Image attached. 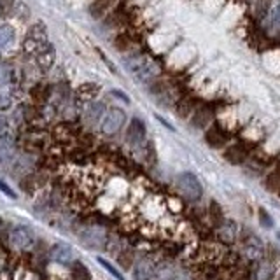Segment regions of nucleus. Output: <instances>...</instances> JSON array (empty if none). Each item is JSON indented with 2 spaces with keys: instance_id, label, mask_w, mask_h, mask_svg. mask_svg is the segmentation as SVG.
I'll return each mask as SVG.
<instances>
[{
  "instance_id": "20e7f679",
  "label": "nucleus",
  "mask_w": 280,
  "mask_h": 280,
  "mask_svg": "<svg viewBox=\"0 0 280 280\" xmlns=\"http://www.w3.org/2000/svg\"><path fill=\"white\" fill-rule=\"evenodd\" d=\"M125 121H126L125 110L117 109V107L107 110V112H105V116H104V119H102V126H100L102 133H105V135L117 133V131L125 126Z\"/></svg>"
},
{
  "instance_id": "c85d7f7f",
  "label": "nucleus",
  "mask_w": 280,
  "mask_h": 280,
  "mask_svg": "<svg viewBox=\"0 0 280 280\" xmlns=\"http://www.w3.org/2000/svg\"><path fill=\"white\" fill-rule=\"evenodd\" d=\"M277 280H280V275H279V277H277Z\"/></svg>"
},
{
  "instance_id": "f257e3e1",
  "label": "nucleus",
  "mask_w": 280,
  "mask_h": 280,
  "mask_svg": "<svg viewBox=\"0 0 280 280\" xmlns=\"http://www.w3.org/2000/svg\"><path fill=\"white\" fill-rule=\"evenodd\" d=\"M126 68L131 72L135 79L140 81V83H149L158 75V67L152 60H149L147 56L142 55H135L130 56V58L125 60Z\"/></svg>"
},
{
  "instance_id": "ddd939ff",
  "label": "nucleus",
  "mask_w": 280,
  "mask_h": 280,
  "mask_svg": "<svg viewBox=\"0 0 280 280\" xmlns=\"http://www.w3.org/2000/svg\"><path fill=\"white\" fill-rule=\"evenodd\" d=\"M238 235V228L233 221H224V224L219 228V238L226 243H233Z\"/></svg>"
},
{
  "instance_id": "7ed1b4c3",
  "label": "nucleus",
  "mask_w": 280,
  "mask_h": 280,
  "mask_svg": "<svg viewBox=\"0 0 280 280\" xmlns=\"http://www.w3.org/2000/svg\"><path fill=\"white\" fill-rule=\"evenodd\" d=\"M47 46H49V42H47V39H46V30H44V26L42 25L32 26V30H30L28 35H26L25 42H23V49H25V53L37 56L39 53Z\"/></svg>"
},
{
  "instance_id": "dca6fc26",
  "label": "nucleus",
  "mask_w": 280,
  "mask_h": 280,
  "mask_svg": "<svg viewBox=\"0 0 280 280\" xmlns=\"http://www.w3.org/2000/svg\"><path fill=\"white\" fill-rule=\"evenodd\" d=\"M226 133L221 130V128H212V130L207 133V142L212 147H221L226 144Z\"/></svg>"
},
{
  "instance_id": "39448f33",
  "label": "nucleus",
  "mask_w": 280,
  "mask_h": 280,
  "mask_svg": "<svg viewBox=\"0 0 280 280\" xmlns=\"http://www.w3.org/2000/svg\"><path fill=\"white\" fill-rule=\"evenodd\" d=\"M81 242L88 247V249L100 251V249H105V245H107V233H105L102 228L91 226V228H86V230L81 233Z\"/></svg>"
},
{
  "instance_id": "a878e982",
  "label": "nucleus",
  "mask_w": 280,
  "mask_h": 280,
  "mask_svg": "<svg viewBox=\"0 0 280 280\" xmlns=\"http://www.w3.org/2000/svg\"><path fill=\"white\" fill-rule=\"evenodd\" d=\"M112 95H114V96H119V98H121L123 102H126V104L130 102V98H128V96H126L125 93H121V91H112Z\"/></svg>"
},
{
  "instance_id": "9d476101",
  "label": "nucleus",
  "mask_w": 280,
  "mask_h": 280,
  "mask_svg": "<svg viewBox=\"0 0 280 280\" xmlns=\"http://www.w3.org/2000/svg\"><path fill=\"white\" fill-rule=\"evenodd\" d=\"M49 258L60 264H70L74 261V251L68 243L58 242L49 249Z\"/></svg>"
},
{
  "instance_id": "bb28decb",
  "label": "nucleus",
  "mask_w": 280,
  "mask_h": 280,
  "mask_svg": "<svg viewBox=\"0 0 280 280\" xmlns=\"http://www.w3.org/2000/svg\"><path fill=\"white\" fill-rule=\"evenodd\" d=\"M5 4H9V0H0V5H5Z\"/></svg>"
},
{
  "instance_id": "393cba45",
  "label": "nucleus",
  "mask_w": 280,
  "mask_h": 280,
  "mask_svg": "<svg viewBox=\"0 0 280 280\" xmlns=\"http://www.w3.org/2000/svg\"><path fill=\"white\" fill-rule=\"evenodd\" d=\"M272 18H273V23H275L277 26L280 28V4L277 5L275 9H273V14H272Z\"/></svg>"
},
{
  "instance_id": "412c9836",
  "label": "nucleus",
  "mask_w": 280,
  "mask_h": 280,
  "mask_svg": "<svg viewBox=\"0 0 280 280\" xmlns=\"http://www.w3.org/2000/svg\"><path fill=\"white\" fill-rule=\"evenodd\" d=\"M258 215H259V224L263 226V228L270 230V228H273V226H275V221H273V217L264 209H259V214H258Z\"/></svg>"
},
{
  "instance_id": "1a4fd4ad",
  "label": "nucleus",
  "mask_w": 280,
  "mask_h": 280,
  "mask_svg": "<svg viewBox=\"0 0 280 280\" xmlns=\"http://www.w3.org/2000/svg\"><path fill=\"white\" fill-rule=\"evenodd\" d=\"M158 273L154 263L147 258H140L133 266V280H152Z\"/></svg>"
},
{
  "instance_id": "2eb2a0df",
  "label": "nucleus",
  "mask_w": 280,
  "mask_h": 280,
  "mask_svg": "<svg viewBox=\"0 0 280 280\" xmlns=\"http://www.w3.org/2000/svg\"><path fill=\"white\" fill-rule=\"evenodd\" d=\"M98 93H100V86L98 84L86 83L77 88V98H81V100H93Z\"/></svg>"
},
{
  "instance_id": "aec40b11",
  "label": "nucleus",
  "mask_w": 280,
  "mask_h": 280,
  "mask_svg": "<svg viewBox=\"0 0 280 280\" xmlns=\"http://www.w3.org/2000/svg\"><path fill=\"white\" fill-rule=\"evenodd\" d=\"M72 275H74L75 280H89L88 270H86V266H84V264H81V263L74 264V272H72Z\"/></svg>"
},
{
  "instance_id": "f8f14e48",
  "label": "nucleus",
  "mask_w": 280,
  "mask_h": 280,
  "mask_svg": "<svg viewBox=\"0 0 280 280\" xmlns=\"http://www.w3.org/2000/svg\"><path fill=\"white\" fill-rule=\"evenodd\" d=\"M273 277H275V268H273V264L264 263V261L256 264L254 272H252L254 280H273Z\"/></svg>"
},
{
  "instance_id": "4be33fe9",
  "label": "nucleus",
  "mask_w": 280,
  "mask_h": 280,
  "mask_svg": "<svg viewBox=\"0 0 280 280\" xmlns=\"http://www.w3.org/2000/svg\"><path fill=\"white\" fill-rule=\"evenodd\" d=\"M9 81H11V74H9L7 67H5L4 63H0V88L9 84Z\"/></svg>"
},
{
  "instance_id": "6ab92c4d",
  "label": "nucleus",
  "mask_w": 280,
  "mask_h": 280,
  "mask_svg": "<svg viewBox=\"0 0 280 280\" xmlns=\"http://www.w3.org/2000/svg\"><path fill=\"white\" fill-rule=\"evenodd\" d=\"M96 261H98V264H102V266H104L105 270H107V272H109L110 275H112L116 280H125V277H123V273L119 272V270H117L116 266H112V264H110L107 259H104V258H96Z\"/></svg>"
},
{
  "instance_id": "f3484780",
  "label": "nucleus",
  "mask_w": 280,
  "mask_h": 280,
  "mask_svg": "<svg viewBox=\"0 0 280 280\" xmlns=\"http://www.w3.org/2000/svg\"><path fill=\"white\" fill-rule=\"evenodd\" d=\"M14 146L13 144H0V167H5L7 163L14 161Z\"/></svg>"
},
{
  "instance_id": "f03ea898",
  "label": "nucleus",
  "mask_w": 280,
  "mask_h": 280,
  "mask_svg": "<svg viewBox=\"0 0 280 280\" xmlns=\"http://www.w3.org/2000/svg\"><path fill=\"white\" fill-rule=\"evenodd\" d=\"M177 188L191 201H198L203 194V186L193 172H182L177 175Z\"/></svg>"
},
{
  "instance_id": "6e6552de",
  "label": "nucleus",
  "mask_w": 280,
  "mask_h": 280,
  "mask_svg": "<svg viewBox=\"0 0 280 280\" xmlns=\"http://www.w3.org/2000/svg\"><path fill=\"white\" fill-rule=\"evenodd\" d=\"M146 123L138 117H133L130 121V126L126 130V142L130 144L131 147H137L146 140Z\"/></svg>"
},
{
  "instance_id": "9b49d317",
  "label": "nucleus",
  "mask_w": 280,
  "mask_h": 280,
  "mask_svg": "<svg viewBox=\"0 0 280 280\" xmlns=\"http://www.w3.org/2000/svg\"><path fill=\"white\" fill-rule=\"evenodd\" d=\"M105 116V105L102 102H91L88 105V109L84 112V119L89 125H96L98 121H102V117Z\"/></svg>"
},
{
  "instance_id": "c756f323",
  "label": "nucleus",
  "mask_w": 280,
  "mask_h": 280,
  "mask_svg": "<svg viewBox=\"0 0 280 280\" xmlns=\"http://www.w3.org/2000/svg\"><path fill=\"white\" fill-rule=\"evenodd\" d=\"M279 238H280V233H279Z\"/></svg>"
},
{
  "instance_id": "cd10ccee",
  "label": "nucleus",
  "mask_w": 280,
  "mask_h": 280,
  "mask_svg": "<svg viewBox=\"0 0 280 280\" xmlns=\"http://www.w3.org/2000/svg\"><path fill=\"white\" fill-rule=\"evenodd\" d=\"M2 224H4V221H2V217H0V228H2Z\"/></svg>"
},
{
  "instance_id": "4468645a",
  "label": "nucleus",
  "mask_w": 280,
  "mask_h": 280,
  "mask_svg": "<svg viewBox=\"0 0 280 280\" xmlns=\"http://www.w3.org/2000/svg\"><path fill=\"white\" fill-rule=\"evenodd\" d=\"M53 63H55V49H53L49 44V46L44 47L37 55V65L42 70H49V68L53 67Z\"/></svg>"
},
{
  "instance_id": "b1692460",
  "label": "nucleus",
  "mask_w": 280,
  "mask_h": 280,
  "mask_svg": "<svg viewBox=\"0 0 280 280\" xmlns=\"http://www.w3.org/2000/svg\"><path fill=\"white\" fill-rule=\"evenodd\" d=\"M0 191L4 193V194H7L9 198H14V196H16V194H14V191H13V189L9 188V186L5 184L4 180H0Z\"/></svg>"
},
{
  "instance_id": "5701e85b",
  "label": "nucleus",
  "mask_w": 280,
  "mask_h": 280,
  "mask_svg": "<svg viewBox=\"0 0 280 280\" xmlns=\"http://www.w3.org/2000/svg\"><path fill=\"white\" fill-rule=\"evenodd\" d=\"M11 107V96L7 93L0 91V110H5Z\"/></svg>"
},
{
  "instance_id": "a211bd4d",
  "label": "nucleus",
  "mask_w": 280,
  "mask_h": 280,
  "mask_svg": "<svg viewBox=\"0 0 280 280\" xmlns=\"http://www.w3.org/2000/svg\"><path fill=\"white\" fill-rule=\"evenodd\" d=\"M14 39V28L7 23H2L0 25V47L7 46L9 42H13Z\"/></svg>"
},
{
  "instance_id": "0eeeda50",
  "label": "nucleus",
  "mask_w": 280,
  "mask_h": 280,
  "mask_svg": "<svg viewBox=\"0 0 280 280\" xmlns=\"http://www.w3.org/2000/svg\"><path fill=\"white\" fill-rule=\"evenodd\" d=\"M9 240L16 249L21 251H28L35 245V235L32 230L25 228V226H20V228H14L11 233H9Z\"/></svg>"
},
{
  "instance_id": "423d86ee",
  "label": "nucleus",
  "mask_w": 280,
  "mask_h": 280,
  "mask_svg": "<svg viewBox=\"0 0 280 280\" xmlns=\"http://www.w3.org/2000/svg\"><path fill=\"white\" fill-rule=\"evenodd\" d=\"M242 249H243V254H245L249 259H256V261L263 259V256H264L263 242H261L259 237H256L251 231L242 237Z\"/></svg>"
}]
</instances>
